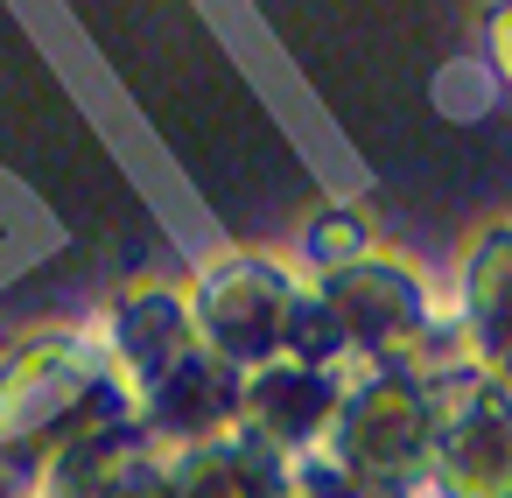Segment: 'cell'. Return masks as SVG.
Returning <instances> with one entry per match:
<instances>
[{
	"instance_id": "obj_3",
	"label": "cell",
	"mask_w": 512,
	"mask_h": 498,
	"mask_svg": "<svg viewBox=\"0 0 512 498\" xmlns=\"http://www.w3.org/2000/svg\"><path fill=\"white\" fill-rule=\"evenodd\" d=\"M435 498H512V386L470 379L449 407L435 400L428 470Z\"/></svg>"
},
{
	"instance_id": "obj_11",
	"label": "cell",
	"mask_w": 512,
	"mask_h": 498,
	"mask_svg": "<svg viewBox=\"0 0 512 498\" xmlns=\"http://www.w3.org/2000/svg\"><path fill=\"white\" fill-rule=\"evenodd\" d=\"M106 498H169L162 484H120V491H106Z\"/></svg>"
},
{
	"instance_id": "obj_7",
	"label": "cell",
	"mask_w": 512,
	"mask_h": 498,
	"mask_svg": "<svg viewBox=\"0 0 512 498\" xmlns=\"http://www.w3.org/2000/svg\"><path fill=\"white\" fill-rule=\"evenodd\" d=\"M183 498H288V477L267 442H225L190 463Z\"/></svg>"
},
{
	"instance_id": "obj_10",
	"label": "cell",
	"mask_w": 512,
	"mask_h": 498,
	"mask_svg": "<svg viewBox=\"0 0 512 498\" xmlns=\"http://www.w3.org/2000/svg\"><path fill=\"white\" fill-rule=\"evenodd\" d=\"M484 43H491V71H498V85L512 92V0H498V8H491Z\"/></svg>"
},
{
	"instance_id": "obj_2",
	"label": "cell",
	"mask_w": 512,
	"mask_h": 498,
	"mask_svg": "<svg viewBox=\"0 0 512 498\" xmlns=\"http://www.w3.org/2000/svg\"><path fill=\"white\" fill-rule=\"evenodd\" d=\"M316 302L323 316L337 323L344 351H365L372 365L379 358H407L428 330H435V309H428V288L407 260H393L386 246L316 274Z\"/></svg>"
},
{
	"instance_id": "obj_4",
	"label": "cell",
	"mask_w": 512,
	"mask_h": 498,
	"mask_svg": "<svg viewBox=\"0 0 512 498\" xmlns=\"http://www.w3.org/2000/svg\"><path fill=\"white\" fill-rule=\"evenodd\" d=\"M295 281L267 260H239L211 281V302H204V323H211V344L232 358V365H274L288 351V323H295Z\"/></svg>"
},
{
	"instance_id": "obj_6",
	"label": "cell",
	"mask_w": 512,
	"mask_h": 498,
	"mask_svg": "<svg viewBox=\"0 0 512 498\" xmlns=\"http://www.w3.org/2000/svg\"><path fill=\"white\" fill-rule=\"evenodd\" d=\"M337 400H344V379H337L330 365L274 358V365H260L253 386H246V421H253V435H260L267 449H302L309 435L330 428Z\"/></svg>"
},
{
	"instance_id": "obj_9",
	"label": "cell",
	"mask_w": 512,
	"mask_h": 498,
	"mask_svg": "<svg viewBox=\"0 0 512 498\" xmlns=\"http://www.w3.org/2000/svg\"><path fill=\"white\" fill-rule=\"evenodd\" d=\"M288 498H393V491L365 484V477H358V470H344L337 456H309V463H295Z\"/></svg>"
},
{
	"instance_id": "obj_5",
	"label": "cell",
	"mask_w": 512,
	"mask_h": 498,
	"mask_svg": "<svg viewBox=\"0 0 512 498\" xmlns=\"http://www.w3.org/2000/svg\"><path fill=\"white\" fill-rule=\"evenodd\" d=\"M463 351L477 379L512 386V218L463 253Z\"/></svg>"
},
{
	"instance_id": "obj_8",
	"label": "cell",
	"mask_w": 512,
	"mask_h": 498,
	"mask_svg": "<svg viewBox=\"0 0 512 498\" xmlns=\"http://www.w3.org/2000/svg\"><path fill=\"white\" fill-rule=\"evenodd\" d=\"M379 239H372V225L358 218V211H323L316 225H309V239H302V253L316 260V274H330V267H344V260H358V253H372Z\"/></svg>"
},
{
	"instance_id": "obj_1",
	"label": "cell",
	"mask_w": 512,
	"mask_h": 498,
	"mask_svg": "<svg viewBox=\"0 0 512 498\" xmlns=\"http://www.w3.org/2000/svg\"><path fill=\"white\" fill-rule=\"evenodd\" d=\"M330 456L344 470H358L379 491H407L428 470V435H435V386L407 365V358H379L365 365L358 386H344L337 414H330Z\"/></svg>"
}]
</instances>
